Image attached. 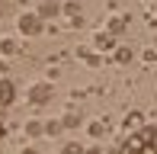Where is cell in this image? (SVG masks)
Masks as SVG:
<instances>
[{
  "label": "cell",
  "instance_id": "obj_1",
  "mask_svg": "<svg viewBox=\"0 0 157 154\" xmlns=\"http://www.w3.org/2000/svg\"><path fill=\"white\" fill-rule=\"evenodd\" d=\"M154 141H157V129L154 125H141L138 132H132V135L119 144V154H157Z\"/></svg>",
  "mask_w": 157,
  "mask_h": 154
},
{
  "label": "cell",
  "instance_id": "obj_2",
  "mask_svg": "<svg viewBox=\"0 0 157 154\" xmlns=\"http://www.w3.org/2000/svg\"><path fill=\"white\" fill-rule=\"evenodd\" d=\"M48 100H52V83L39 80V83L29 87V103H32V106H45Z\"/></svg>",
  "mask_w": 157,
  "mask_h": 154
},
{
  "label": "cell",
  "instance_id": "obj_3",
  "mask_svg": "<svg viewBox=\"0 0 157 154\" xmlns=\"http://www.w3.org/2000/svg\"><path fill=\"white\" fill-rule=\"evenodd\" d=\"M42 29H45V26H42V19L35 16V13H23V16H19V32H23V36H39Z\"/></svg>",
  "mask_w": 157,
  "mask_h": 154
},
{
  "label": "cell",
  "instance_id": "obj_4",
  "mask_svg": "<svg viewBox=\"0 0 157 154\" xmlns=\"http://www.w3.org/2000/svg\"><path fill=\"white\" fill-rule=\"evenodd\" d=\"M13 96H16V87H13L6 77H0V109H3V106H10V103H13Z\"/></svg>",
  "mask_w": 157,
  "mask_h": 154
},
{
  "label": "cell",
  "instance_id": "obj_5",
  "mask_svg": "<svg viewBox=\"0 0 157 154\" xmlns=\"http://www.w3.org/2000/svg\"><path fill=\"white\" fill-rule=\"evenodd\" d=\"M58 10H61L58 3H52V0H45V3H39V13H35V16H39V19H52L55 13H58Z\"/></svg>",
  "mask_w": 157,
  "mask_h": 154
},
{
  "label": "cell",
  "instance_id": "obj_6",
  "mask_svg": "<svg viewBox=\"0 0 157 154\" xmlns=\"http://www.w3.org/2000/svg\"><path fill=\"white\" fill-rule=\"evenodd\" d=\"M58 122H61V129H77V125H80V113H77V109H71V113H64Z\"/></svg>",
  "mask_w": 157,
  "mask_h": 154
},
{
  "label": "cell",
  "instance_id": "obj_7",
  "mask_svg": "<svg viewBox=\"0 0 157 154\" xmlns=\"http://www.w3.org/2000/svg\"><path fill=\"white\" fill-rule=\"evenodd\" d=\"M16 39H0V55H3V58H13V55H16Z\"/></svg>",
  "mask_w": 157,
  "mask_h": 154
},
{
  "label": "cell",
  "instance_id": "obj_8",
  "mask_svg": "<svg viewBox=\"0 0 157 154\" xmlns=\"http://www.w3.org/2000/svg\"><path fill=\"white\" fill-rule=\"evenodd\" d=\"M112 61H116V64H128V61H132V52H128L125 45H119L116 52H112Z\"/></svg>",
  "mask_w": 157,
  "mask_h": 154
},
{
  "label": "cell",
  "instance_id": "obj_9",
  "mask_svg": "<svg viewBox=\"0 0 157 154\" xmlns=\"http://www.w3.org/2000/svg\"><path fill=\"white\" fill-rule=\"evenodd\" d=\"M112 45H116V39H112L109 32H99V36H96V48H99V52H106V48H112Z\"/></svg>",
  "mask_w": 157,
  "mask_h": 154
},
{
  "label": "cell",
  "instance_id": "obj_10",
  "mask_svg": "<svg viewBox=\"0 0 157 154\" xmlns=\"http://www.w3.org/2000/svg\"><path fill=\"white\" fill-rule=\"evenodd\" d=\"M90 135H93V138H103V135H106V119H96V122H90Z\"/></svg>",
  "mask_w": 157,
  "mask_h": 154
},
{
  "label": "cell",
  "instance_id": "obj_11",
  "mask_svg": "<svg viewBox=\"0 0 157 154\" xmlns=\"http://www.w3.org/2000/svg\"><path fill=\"white\" fill-rule=\"evenodd\" d=\"M26 135H29V138H42V122H39V119L26 122Z\"/></svg>",
  "mask_w": 157,
  "mask_h": 154
},
{
  "label": "cell",
  "instance_id": "obj_12",
  "mask_svg": "<svg viewBox=\"0 0 157 154\" xmlns=\"http://www.w3.org/2000/svg\"><path fill=\"white\" fill-rule=\"evenodd\" d=\"M58 132H61V122H58V119H52V122L42 125V135H58Z\"/></svg>",
  "mask_w": 157,
  "mask_h": 154
},
{
  "label": "cell",
  "instance_id": "obj_13",
  "mask_svg": "<svg viewBox=\"0 0 157 154\" xmlns=\"http://www.w3.org/2000/svg\"><path fill=\"white\" fill-rule=\"evenodd\" d=\"M61 154H83V148H80L77 141H67V144H64V151H61Z\"/></svg>",
  "mask_w": 157,
  "mask_h": 154
},
{
  "label": "cell",
  "instance_id": "obj_14",
  "mask_svg": "<svg viewBox=\"0 0 157 154\" xmlns=\"http://www.w3.org/2000/svg\"><path fill=\"white\" fill-rule=\"evenodd\" d=\"M122 26H125V19H112V23H109V36H116V32H122Z\"/></svg>",
  "mask_w": 157,
  "mask_h": 154
},
{
  "label": "cell",
  "instance_id": "obj_15",
  "mask_svg": "<svg viewBox=\"0 0 157 154\" xmlns=\"http://www.w3.org/2000/svg\"><path fill=\"white\" fill-rule=\"evenodd\" d=\"M80 55H83V61H87V64H99V58H96V55H90V52H83V48H80Z\"/></svg>",
  "mask_w": 157,
  "mask_h": 154
},
{
  "label": "cell",
  "instance_id": "obj_16",
  "mask_svg": "<svg viewBox=\"0 0 157 154\" xmlns=\"http://www.w3.org/2000/svg\"><path fill=\"white\" fill-rule=\"evenodd\" d=\"M125 125H141V113H132V116H128V122Z\"/></svg>",
  "mask_w": 157,
  "mask_h": 154
},
{
  "label": "cell",
  "instance_id": "obj_17",
  "mask_svg": "<svg viewBox=\"0 0 157 154\" xmlns=\"http://www.w3.org/2000/svg\"><path fill=\"white\" fill-rule=\"evenodd\" d=\"M0 141H3V122H0Z\"/></svg>",
  "mask_w": 157,
  "mask_h": 154
},
{
  "label": "cell",
  "instance_id": "obj_18",
  "mask_svg": "<svg viewBox=\"0 0 157 154\" xmlns=\"http://www.w3.org/2000/svg\"><path fill=\"white\" fill-rule=\"evenodd\" d=\"M147 3H154V0H147Z\"/></svg>",
  "mask_w": 157,
  "mask_h": 154
},
{
  "label": "cell",
  "instance_id": "obj_19",
  "mask_svg": "<svg viewBox=\"0 0 157 154\" xmlns=\"http://www.w3.org/2000/svg\"><path fill=\"white\" fill-rule=\"evenodd\" d=\"M52 3H58V0H52Z\"/></svg>",
  "mask_w": 157,
  "mask_h": 154
}]
</instances>
